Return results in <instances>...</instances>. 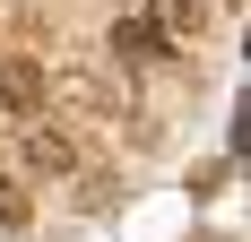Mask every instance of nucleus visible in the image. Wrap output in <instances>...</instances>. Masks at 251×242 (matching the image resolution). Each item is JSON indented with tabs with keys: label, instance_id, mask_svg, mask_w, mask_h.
Returning <instances> with one entry per match:
<instances>
[{
	"label": "nucleus",
	"instance_id": "1",
	"mask_svg": "<svg viewBox=\"0 0 251 242\" xmlns=\"http://www.w3.org/2000/svg\"><path fill=\"white\" fill-rule=\"evenodd\" d=\"M44 96H52V121H61V130H78V121H130V87H122V70H96V61L52 70Z\"/></svg>",
	"mask_w": 251,
	"mask_h": 242
},
{
	"label": "nucleus",
	"instance_id": "2",
	"mask_svg": "<svg viewBox=\"0 0 251 242\" xmlns=\"http://www.w3.org/2000/svg\"><path fill=\"white\" fill-rule=\"evenodd\" d=\"M9 139H18V165H26V173H52V182L78 173V130H61L52 113H18Z\"/></svg>",
	"mask_w": 251,
	"mask_h": 242
},
{
	"label": "nucleus",
	"instance_id": "3",
	"mask_svg": "<svg viewBox=\"0 0 251 242\" xmlns=\"http://www.w3.org/2000/svg\"><path fill=\"white\" fill-rule=\"evenodd\" d=\"M156 61H174V26H156V18L113 26V70H156Z\"/></svg>",
	"mask_w": 251,
	"mask_h": 242
},
{
	"label": "nucleus",
	"instance_id": "4",
	"mask_svg": "<svg viewBox=\"0 0 251 242\" xmlns=\"http://www.w3.org/2000/svg\"><path fill=\"white\" fill-rule=\"evenodd\" d=\"M35 104H44V70L9 52V61H0V113L18 121V113H35Z\"/></svg>",
	"mask_w": 251,
	"mask_h": 242
},
{
	"label": "nucleus",
	"instance_id": "5",
	"mask_svg": "<svg viewBox=\"0 0 251 242\" xmlns=\"http://www.w3.org/2000/svg\"><path fill=\"white\" fill-rule=\"evenodd\" d=\"M70 182H78V173H70ZM78 208H87V217H104V208H113V199H122V191H113V173H87V182H78Z\"/></svg>",
	"mask_w": 251,
	"mask_h": 242
},
{
	"label": "nucleus",
	"instance_id": "6",
	"mask_svg": "<svg viewBox=\"0 0 251 242\" xmlns=\"http://www.w3.org/2000/svg\"><path fill=\"white\" fill-rule=\"evenodd\" d=\"M0 217H9V225H26V199L9 191V182H0Z\"/></svg>",
	"mask_w": 251,
	"mask_h": 242
}]
</instances>
